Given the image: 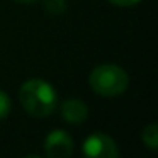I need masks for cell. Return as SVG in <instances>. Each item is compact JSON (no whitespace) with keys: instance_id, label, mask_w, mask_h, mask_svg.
Instances as JSON below:
<instances>
[{"instance_id":"6da1fadb","label":"cell","mask_w":158,"mask_h":158,"mask_svg":"<svg viewBox=\"0 0 158 158\" xmlns=\"http://www.w3.org/2000/svg\"><path fill=\"white\" fill-rule=\"evenodd\" d=\"M19 100L24 110L32 117H46L58 106V95L49 82L43 78H31L22 83Z\"/></svg>"},{"instance_id":"7a4b0ae2","label":"cell","mask_w":158,"mask_h":158,"mask_svg":"<svg viewBox=\"0 0 158 158\" xmlns=\"http://www.w3.org/2000/svg\"><path fill=\"white\" fill-rule=\"evenodd\" d=\"M127 73L117 65H99L90 72L89 85L95 94L104 97L121 95L127 89Z\"/></svg>"},{"instance_id":"3957f363","label":"cell","mask_w":158,"mask_h":158,"mask_svg":"<svg viewBox=\"0 0 158 158\" xmlns=\"http://www.w3.org/2000/svg\"><path fill=\"white\" fill-rule=\"evenodd\" d=\"M82 150L85 158H119V148L116 141L104 133H94L87 136Z\"/></svg>"},{"instance_id":"277c9868","label":"cell","mask_w":158,"mask_h":158,"mask_svg":"<svg viewBox=\"0 0 158 158\" xmlns=\"http://www.w3.org/2000/svg\"><path fill=\"white\" fill-rule=\"evenodd\" d=\"M44 151L48 158H70L73 153V139L66 131L56 129L46 136Z\"/></svg>"},{"instance_id":"5b68a950","label":"cell","mask_w":158,"mask_h":158,"mask_svg":"<svg viewBox=\"0 0 158 158\" xmlns=\"http://www.w3.org/2000/svg\"><path fill=\"white\" fill-rule=\"evenodd\" d=\"M60 110H61L63 119L72 124L83 123L87 119V116H89V109H87V106L80 99H66L61 104Z\"/></svg>"},{"instance_id":"8992f818","label":"cell","mask_w":158,"mask_h":158,"mask_svg":"<svg viewBox=\"0 0 158 158\" xmlns=\"http://www.w3.org/2000/svg\"><path fill=\"white\" fill-rule=\"evenodd\" d=\"M141 139H143V143L146 144L150 150H156L158 146V127H156V123H151L148 124L146 127L143 129V133H141Z\"/></svg>"},{"instance_id":"52a82bcc","label":"cell","mask_w":158,"mask_h":158,"mask_svg":"<svg viewBox=\"0 0 158 158\" xmlns=\"http://www.w3.org/2000/svg\"><path fill=\"white\" fill-rule=\"evenodd\" d=\"M43 7L49 15L58 17L66 12V2L65 0H43Z\"/></svg>"},{"instance_id":"ba28073f","label":"cell","mask_w":158,"mask_h":158,"mask_svg":"<svg viewBox=\"0 0 158 158\" xmlns=\"http://www.w3.org/2000/svg\"><path fill=\"white\" fill-rule=\"evenodd\" d=\"M10 99H9V95L5 92H2L0 90V119H4V117L9 116V112H10Z\"/></svg>"},{"instance_id":"9c48e42d","label":"cell","mask_w":158,"mask_h":158,"mask_svg":"<svg viewBox=\"0 0 158 158\" xmlns=\"http://www.w3.org/2000/svg\"><path fill=\"white\" fill-rule=\"evenodd\" d=\"M109 2L116 7H131V5H136L139 0H109Z\"/></svg>"},{"instance_id":"30bf717a","label":"cell","mask_w":158,"mask_h":158,"mask_svg":"<svg viewBox=\"0 0 158 158\" xmlns=\"http://www.w3.org/2000/svg\"><path fill=\"white\" fill-rule=\"evenodd\" d=\"M15 2H19V4H32L36 0H15Z\"/></svg>"},{"instance_id":"8fae6325","label":"cell","mask_w":158,"mask_h":158,"mask_svg":"<svg viewBox=\"0 0 158 158\" xmlns=\"http://www.w3.org/2000/svg\"><path fill=\"white\" fill-rule=\"evenodd\" d=\"M24 158H41V156H38V155H27V156H24Z\"/></svg>"}]
</instances>
